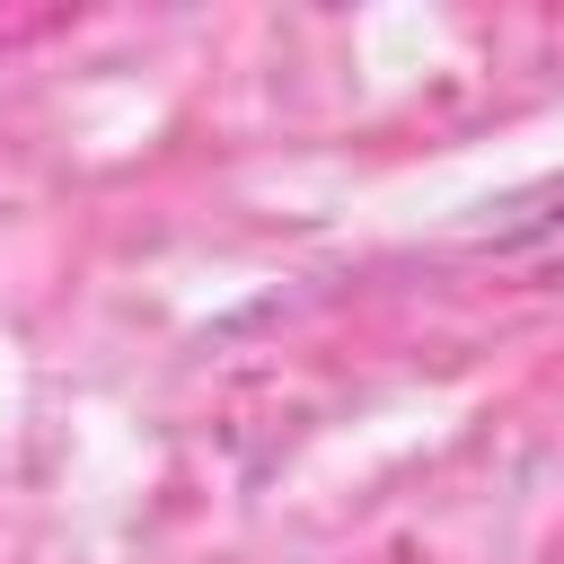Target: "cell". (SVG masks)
I'll return each instance as SVG.
<instances>
[{"mask_svg":"<svg viewBox=\"0 0 564 564\" xmlns=\"http://www.w3.org/2000/svg\"><path fill=\"white\" fill-rule=\"evenodd\" d=\"M476 247L502 264H529V273H564V176L494 203V220H476Z\"/></svg>","mask_w":564,"mask_h":564,"instance_id":"obj_1","label":"cell"}]
</instances>
